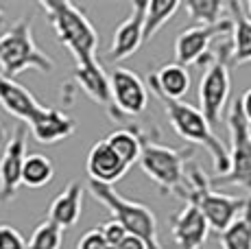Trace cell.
<instances>
[{"instance_id": "obj_13", "label": "cell", "mask_w": 251, "mask_h": 249, "mask_svg": "<svg viewBox=\"0 0 251 249\" xmlns=\"http://www.w3.org/2000/svg\"><path fill=\"white\" fill-rule=\"evenodd\" d=\"M144 11H147V2L131 4V11L125 18V22L114 31V40L112 46L107 50V59L109 61H123L127 57H131L140 46H142V26H144Z\"/></svg>"}, {"instance_id": "obj_5", "label": "cell", "mask_w": 251, "mask_h": 249, "mask_svg": "<svg viewBox=\"0 0 251 249\" xmlns=\"http://www.w3.org/2000/svg\"><path fill=\"white\" fill-rule=\"evenodd\" d=\"M164 103V112L168 116L171 127L177 131V136L183 140L192 142V145H201L210 153L212 164H214V173L219 177H225L229 171V153L225 145L214 136L212 127L207 124L203 114L199 107L183 100H171V99H160Z\"/></svg>"}, {"instance_id": "obj_15", "label": "cell", "mask_w": 251, "mask_h": 249, "mask_svg": "<svg viewBox=\"0 0 251 249\" xmlns=\"http://www.w3.org/2000/svg\"><path fill=\"white\" fill-rule=\"evenodd\" d=\"M0 105L7 114H11L13 118H18L22 124H31L44 112L46 105L40 103L22 83H18L16 79H7L0 75Z\"/></svg>"}, {"instance_id": "obj_27", "label": "cell", "mask_w": 251, "mask_h": 249, "mask_svg": "<svg viewBox=\"0 0 251 249\" xmlns=\"http://www.w3.org/2000/svg\"><path fill=\"white\" fill-rule=\"evenodd\" d=\"M0 249H26V241L16 227L2 223L0 225Z\"/></svg>"}, {"instance_id": "obj_25", "label": "cell", "mask_w": 251, "mask_h": 249, "mask_svg": "<svg viewBox=\"0 0 251 249\" xmlns=\"http://www.w3.org/2000/svg\"><path fill=\"white\" fill-rule=\"evenodd\" d=\"M219 241L223 249H251V199H247L243 217H238L223 234H219Z\"/></svg>"}, {"instance_id": "obj_3", "label": "cell", "mask_w": 251, "mask_h": 249, "mask_svg": "<svg viewBox=\"0 0 251 249\" xmlns=\"http://www.w3.org/2000/svg\"><path fill=\"white\" fill-rule=\"evenodd\" d=\"M210 64L199 81V112L203 114L210 127L221 123L227 109L231 90V33L219 37L216 46L210 49Z\"/></svg>"}, {"instance_id": "obj_6", "label": "cell", "mask_w": 251, "mask_h": 249, "mask_svg": "<svg viewBox=\"0 0 251 249\" xmlns=\"http://www.w3.org/2000/svg\"><path fill=\"white\" fill-rule=\"evenodd\" d=\"M192 153H195L192 149H171L144 138L138 162L142 173L160 188L162 195H175L179 199H186V162L192 157Z\"/></svg>"}, {"instance_id": "obj_20", "label": "cell", "mask_w": 251, "mask_h": 249, "mask_svg": "<svg viewBox=\"0 0 251 249\" xmlns=\"http://www.w3.org/2000/svg\"><path fill=\"white\" fill-rule=\"evenodd\" d=\"M83 186L79 181H70L55 199H52L50 208H48V221L59 225L61 229L72 227L81 217L83 210Z\"/></svg>"}, {"instance_id": "obj_22", "label": "cell", "mask_w": 251, "mask_h": 249, "mask_svg": "<svg viewBox=\"0 0 251 249\" xmlns=\"http://www.w3.org/2000/svg\"><path fill=\"white\" fill-rule=\"evenodd\" d=\"M179 9H181L179 0H153V2H147L144 26H142V44L151 42L153 37H155V33L160 31L168 20H173Z\"/></svg>"}, {"instance_id": "obj_8", "label": "cell", "mask_w": 251, "mask_h": 249, "mask_svg": "<svg viewBox=\"0 0 251 249\" xmlns=\"http://www.w3.org/2000/svg\"><path fill=\"white\" fill-rule=\"evenodd\" d=\"M225 123L229 129L231 147H229V171L225 177H216L219 186H240L251 190V127L245 121L240 100L234 99L227 105Z\"/></svg>"}, {"instance_id": "obj_4", "label": "cell", "mask_w": 251, "mask_h": 249, "mask_svg": "<svg viewBox=\"0 0 251 249\" xmlns=\"http://www.w3.org/2000/svg\"><path fill=\"white\" fill-rule=\"evenodd\" d=\"M55 61L33 40V18L24 16L0 35V75L16 79L24 70L52 73Z\"/></svg>"}, {"instance_id": "obj_7", "label": "cell", "mask_w": 251, "mask_h": 249, "mask_svg": "<svg viewBox=\"0 0 251 249\" xmlns=\"http://www.w3.org/2000/svg\"><path fill=\"white\" fill-rule=\"evenodd\" d=\"M90 193L109 210L112 221L118 223L129 236L140 238L147 249H164L157 236V219L149 205L120 197L112 186L99 184V181H90Z\"/></svg>"}, {"instance_id": "obj_31", "label": "cell", "mask_w": 251, "mask_h": 249, "mask_svg": "<svg viewBox=\"0 0 251 249\" xmlns=\"http://www.w3.org/2000/svg\"><path fill=\"white\" fill-rule=\"evenodd\" d=\"M114 249H147V247H144V243L136 236H125V241L120 243V245H116Z\"/></svg>"}, {"instance_id": "obj_26", "label": "cell", "mask_w": 251, "mask_h": 249, "mask_svg": "<svg viewBox=\"0 0 251 249\" xmlns=\"http://www.w3.org/2000/svg\"><path fill=\"white\" fill-rule=\"evenodd\" d=\"M61 243H64V229L44 219L33 229L31 238L26 243V249H61Z\"/></svg>"}, {"instance_id": "obj_14", "label": "cell", "mask_w": 251, "mask_h": 249, "mask_svg": "<svg viewBox=\"0 0 251 249\" xmlns=\"http://www.w3.org/2000/svg\"><path fill=\"white\" fill-rule=\"evenodd\" d=\"M173 241L179 249H201L210 236V227L201 210L195 203H186L173 217L171 223Z\"/></svg>"}, {"instance_id": "obj_18", "label": "cell", "mask_w": 251, "mask_h": 249, "mask_svg": "<svg viewBox=\"0 0 251 249\" xmlns=\"http://www.w3.org/2000/svg\"><path fill=\"white\" fill-rule=\"evenodd\" d=\"M149 88L157 99L181 100L190 90V73L179 64H164L153 75H149Z\"/></svg>"}, {"instance_id": "obj_32", "label": "cell", "mask_w": 251, "mask_h": 249, "mask_svg": "<svg viewBox=\"0 0 251 249\" xmlns=\"http://www.w3.org/2000/svg\"><path fill=\"white\" fill-rule=\"evenodd\" d=\"M243 9H245V13H247V18L251 20V2H245V4H243Z\"/></svg>"}, {"instance_id": "obj_29", "label": "cell", "mask_w": 251, "mask_h": 249, "mask_svg": "<svg viewBox=\"0 0 251 249\" xmlns=\"http://www.w3.org/2000/svg\"><path fill=\"white\" fill-rule=\"evenodd\" d=\"M100 234H103V238L107 241V245L109 247H116V245H120V243L125 241V236H129L127 232H125L123 227H120L116 221H107V223H103L100 225Z\"/></svg>"}, {"instance_id": "obj_30", "label": "cell", "mask_w": 251, "mask_h": 249, "mask_svg": "<svg viewBox=\"0 0 251 249\" xmlns=\"http://www.w3.org/2000/svg\"><path fill=\"white\" fill-rule=\"evenodd\" d=\"M238 100H240V109H243L245 121H247V123H249V127H251V88H249L247 92H245Z\"/></svg>"}, {"instance_id": "obj_21", "label": "cell", "mask_w": 251, "mask_h": 249, "mask_svg": "<svg viewBox=\"0 0 251 249\" xmlns=\"http://www.w3.org/2000/svg\"><path fill=\"white\" fill-rule=\"evenodd\" d=\"M144 131L140 127H120L112 131L105 142L116 151V155L123 160V164L127 169H131L133 164L140 160V153H142V142H144Z\"/></svg>"}, {"instance_id": "obj_28", "label": "cell", "mask_w": 251, "mask_h": 249, "mask_svg": "<svg viewBox=\"0 0 251 249\" xmlns=\"http://www.w3.org/2000/svg\"><path fill=\"white\" fill-rule=\"evenodd\" d=\"M76 249H114L107 245V241L103 238V234H100V229H90V232H85L83 236L79 238V243H76Z\"/></svg>"}, {"instance_id": "obj_11", "label": "cell", "mask_w": 251, "mask_h": 249, "mask_svg": "<svg viewBox=\"0 0 251 249\" xmlns=\"http://www.w3.org/2000/svg\"><path fill=\"white\" fill-rule=\"evenodd\" d=\"M109 88H112L114 107L120 116H140L147 112L149 105V90L142 79L129 68L116 66L109 73Z\"/></svg>"}, {"instance_id": "obj_17", "label": "cell", "mask_w": 251, "mask_h": 249, "mask_svg": "<svg viewBox=\"0 0 251 249\" xmlns=\"http://www.w3.org/2000/svg\"><path fill=\"white\" fill-rule=\"evenodd\" d=\"M127 166L123 164L116 151L105 140L96 142L88 153V175L90 181H99V184L112 186L114 181L123 179L127 173Z\"/></svg>"}, {"instance_id": "obj_23", "label": "cell", "mask_w": 251, "mask_h": 249, "mask_svg": "<svg viewBox=\"0 0 251 249\" xmlns=\"http://www.w3.org/2000/svg\"><path fill=\"white\" fill-rule=\"evenodd\" d=\"M55 177V166L44 153H31L26 155L22 166V186L26 188H44Z\"/></svg>"}, {"instance_id": "obj_1", "label": "cell", "mask_w": 251, "mask_h": 249, "mask_svg": "<svg viewBox=\"0 0 251 249\" xmlns=\"http://www.w3.org/2000/svg\"><path fill=\"white\" fill-rule=\"evenodd\" d=\"M40 9L46 13L55 37L75 57L76 66L96 59L99 33L81 7L68 0H40Z\"/></svg>"}, {"instance_id": "obj_34", "label": "cell", "mask_w": 251, "mask_h": 249, "mask_svg": "<svg viewBox=\"0 0 251 249\" xmlns=\"http://www.w3.org/2000/svg\"><path fill=\"white\" fill-rule=\"evenodd\" d=\"M4 138V127H2V123H0V140Z\"/></svg>"}, {"instance_id": "obj_16", "label": "cell", "mask_w": 251, "mask_h": 249, "mask_svg": "<svg viewBox=\"0 0 251 249\" xmlns=\"http://www.w3.org/2000/svg\"><path fill=\"white\" fill-rule=\"evenodd\" d=\"M26 129H31L33 138L40 145H55L61 142L66 138H70L76 129V121L72 116H68L66 112L57 107H44V112L35 118Z\"/></svg>"}, {"instance_id": "obj_24", "label": "cell", "mask_w": 251, "mask_h": 249, "mask_svg": "<svg viewBox=\"0 0 251 249\" xmlns=\"http://www.w3.org/2000/svg\"><path fill=\"white\" fill-rule=\"evenodd\" d=\"M181 9L197 22V26H214L227 18L225 2L221 0H186Z\"/></svg>"}, {"instance_id": "obj_10", "label": "cell", "mask_w": 251, "mask_h": 249, "mask_svg": "<svg viewBox=\"0 0 251 249\" xmlns=\"http://www.w3.org/2000/svg\"><path fill=\"white\" fill-rule=\"evenodd\" d=\"M231 33V20L229 16L225 20H221L214 26H190L183 28L175 40V64L183 66H199L201 59L207 55V50L212 49L214 40Z\"/></svg>"}, {"instance_id": "obj_12", "label": "cell", "mask_w": 251, "mask_h": 249, "mask_svg": "<svg viewBox=\"0 0 251 249\" xmlns=\"http://www.w3.org/2000/svg\"><path fill=\"white\" fill-rule=\"evenodd\" d=\"M72 81H75L96 105H100V107L107 112L109 118H114L116 123H125V118L120 116L118 109L114 107L112 88H109V75L105 73L103 64H100L99 59H92L88 64L75 66V70H72Z\"/></svg>"}, {"instance_id": "obj_33", "label": "cell", "mask_w": 251, "mask_h": 249, "mask_svg": "<svg viewBox=\"0 0 251 249\" xmlns=\"http://www.w3.org/2000/svg\"><path fill=\"white\" fill-rule=\"evenodd\" d=\"M4 25V9H2V2H0V26Z\"/></svg>"}, {"instance_id": "obj_9", "label": "cell", "mask_w": 251, "mask_h": 249, "mask_svg": "<svg viewBox=\"0 0 251 249\" xmlns=\"http://www.w3.org/2000/svg\"><path fill=\"white\" fill-rule=\"evenodd\" d=\"M26 124L18 123L11 131L0 157V203L16 199L18 188L22 186V166L26 160Z\"/></svg>"}, {"instance_id": "obj_2", "label": "cell", "mask_w": 251, "mask_h": 249, "mask_svg": "<svg viewBox=\"0 0 251 249\" xmlns=\"http://www.w3.org/2000/svg\"><path fill=\"white\" fill-rule=\"evenodd\" d=\"M186 181H188V197L186 203H195L201 210L207 227L216 234H223L238 217H243L247 208V199L221 195L212 188L205 171L197 162L186 164Z\"/></svg>"}, {"instance_id": "obj_19", "label": "cell", "mask_w": 251, "mask_h": 249, "mask_svg": "<svg viewBox=\"0 0 251 249\" xmlns=\"http://www.w3.org/2000/svg\"><path fill=\"white\" fill-rule=\"evenodd\" d=\"M231 20V66L251 64V20L243 9V2L229 0L225 2Z\"/></svg>"}]
</instances>
